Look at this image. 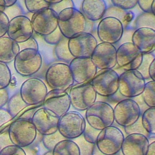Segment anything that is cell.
Returning <instances> with one entry per match:
<instances>
[{"label":"cell","instance_id":"1","mask_svg":"<svg viewBox=\"0 0 155 155\" xmlns=\"http://www.w3.org/2000/svg\"><path fill=\"white\" fill-rule=\"evenodd\" d=\"M87 19L81 12L73 8H67L58 14V28L66 38L85 32Z\"/></svg>","mask_w":155,"mask_h":155},{"label":"cell","instance_id":"2","mask_svg":"<svg viewBox=\"0 0 155 155\" xmlns=\"http://www.w3.org/2000/svg\"><path fill=\"white\" fill-rule=\"evenodd\" d=\"M85 111L86 122L95 129L101 131L114 123L113 108L105 102L96 101Z\"/></svg>","mask_w":155,"mask_h":155},{"label":"cell","instance_id":"3","mask_svg":"<svg viewBox=\"0 0 155 155\" xmlns=\"http://www.w3.org/2000/svg\"><path fill=\"white\" fill-rule=\"evenodd\" d=\"M8 133L13 145L21 148L31 145L37 136V131L31 121L20 118L9 125Z\"/></svg>","mask_w":155,"mask_h":155},{"label":"cell","instance_id":"4","mask_svg":"<svg viewBox=\"0 0 155 155\" xmlns=\"http://www.w3.org/2000/svg\"><path fill=\"white\" fill-rule=\"evenodd\" d=\"M45 80L52 90L67 91L74 85V80L69 65L65 63H54L45 72Z\"/></svg>","mask_w":155,"mask_h":155},{"label":"cell","instance_id":"5","mask_svg":"<svg viewBox=\"0 0 155 155\" xmlns=\"http://www.w3.org/2000/svg\"><path fill=\"white\" fill-rule=\"evenodd\" d=\"M13 61L16 71L23 77L35 75L39 71L42 64V58L39 50L32 49L20 50Z\"/></svg>","mask_w":155,"mask_h":155},{"label":"cell","instance_id":"6","mask_svg":"<svg viewBox=\"0 0 155 155\" xmlns=\"http://www.w3.org/2000/svg\"><path fill=\"white\" fill-rule=\"evenodd\" d=\"M124 137L122 131L119 128L112 125L100 131L96 145L105 155H116L121 150Z\"/></svg>","mask_w":155,"mask_h":155},{"label":"cell","instance_id":"7","mask_svg":"<svg viewBox=\"0 0 155 155\" xmlns=\"http://www.w3.org/2000/svg\"><path fill=\"white\" fill-rule=\"evenodd\" d=\"M86 121L76 111H68L59 117L58 131L66 139L73 140L83 134Z\"/></svg>","mask_w":155,"mask_h":155},{"label":"cell","instance_id":"8","mask_svg":"<svg viewBox=\"0 0 155 155\" xmlns=\"http://www.w3.org/2000/svg\"><path fill=\"white\" fill-rule=\"evenodd\" d=\"M145 80L137 70L125 71L119 77L118 92L126 98H132L142 94Z\"/></svg>","mask_w":155,"mask_h":155},{"label":"cell","instance_id":"9","mask_svg":"<svg viewBox=\"0 0 155 155\" xmlns=\"http://www.w3.org/2000/svg\"><path fill=\"white\" fill-rule=\"evenodd\" d=\"M119 77L114 69L100 70L90 83L97 95L110 97L118 92Z\"/></svg>","mask_w":155,"mask_h":155},{"label":"cell","instance_id":"10","mask_svg":"<svg viewBox=\"0 0 155 155\" xmlns=\"http://www.w3.org/2000/svg\"><path fill=\"white\" fill-rule=\"evenodd\" d=\"M48 92L45 83L40 78L31 77L22 84L19 93L25 103L28 106L42 104Z\"/></svg>","mask_w":155,"mask_h":155},{"label":"cell","instance_id":"11","mask_svg":"<svg viewBox=\"0 0 155 155\" xmlns=\"http://www.w3.org/2000/svg\"><path fill=\"white\" fill-rule=\"evenodd\" d=\"M113 112L114 121L124 128L133 125L142 115L139 106L133 98L119 101L113 108Z\"/></svg>","mask_w":155,"mask_h":155},{"label":"cell","instance_id":"12","mask_svg":"<svg viewBox=\"0 0 155 155\" xmlns=\"http://www.w3.org/2000/svg\"><path fill=\"white\" fill-rule=\"evenodd\" d=\"M71 106L76 110L86 111L96 100L97 94L90 83L73 85L68 93Z\"/></svg>","mask_w":155,"mask_h":155},{"label":"cell","instance_id":"13","mask_svg":"<svg viewBox=\"0 0 155 155\" xmlns=\"http://www.w3.org/2000/svg\"><path fill=\"white\" fill-rule=\"evenodd\" d=\"M97 44L91 33L83 32L69 38L68 46L74 58H91Z\"/></svg>","mask_w":155,"mask_h":155},{"label":"cell","instance_id":"14","mask_svg":"<svg viewBox=\"0 0 155 155\" xmlns=\"http://www.w3.org/2000/svg\"><path fill=\"white\" fill-rule=\"evenodd\" d=\"M30 21L33 32L42 36L50 35L58 27V15L51 8L33 13Z\"/></svg>","mask_w":155,"mask_h":155},{"label":"cell","instance_id":"15","mask_svg":"<svg viewBox=\"0 0 155 155\" xmlns=\"http://www.w3.org/2000/svg\"><path fill=\"white\" fill-rule=\"evenodd\" d=\"M143 54L131 42L122 44L116 50V64L125 71L137 70L141 64Z\"/></svg>","mask_w":155,"mask_h":155},{"label":"cell","instance_id":"16","mask_svg":"<svg viewBox=\"0 0 155 155\" xmlns=\"http://www.w3.org/2000/svg\"><path fill=\"white\" fill-rule=\"evenodd\" d=\"M124 27L116 18L105 17L101 19L97 27V35L102 43L114 44L122 37Z\"/></svg>","mask_w":155,"mask_h":155},{"label":"cell","instance_id":"17","mask_svg":"<svg viewBox=\"0 0 155 155\" xmlns=\"http://www.w3.org/2000/svg\"><path fill=\"white\" fill-rule=\"evenodd\" d=\"M68 65L76 84L90 83L97 72L91 58H74Z\"/></svg>","mask_w":155,"mask_h":155},{"label":"cell","instance_id":"18","mask_svg":"<svg viewBox=\"0 0 155 155\" xmlns=\"http://www.w3.org/2000/svg\"><path fill=\"white\" fill-rule=\"evenodd\" d=\"M33 33L31 21L26 16H18L10 20L7 34L9 38L18 44L28 40L32 37Z\"/></svg>","mask_w":155,"mask_h":155},{"label":"cell","instance_id":"19","mask_svg":"<svg viewBox=\"0 0 155 155\" xmlns=\"http://www.w3.org/2000/svg\"><path fill=\"white\" fill-rule=\"evenodd\" d=\"M59 117L43 107L38 108L35 112L31 122L37 132L42 136L56 133L58 128Z\"/></svg>","mask_w":155,"mask_h":155},{"label":"cell","instance_id":"20","mask_svg":"<svg viewBox=\"0 0 155 155\" xmlns=\"http://www.w3.org/2000/svg\"><path fill=\"white\" fill-rule=\"evenodd\" d=\"M71 106L68 93L65 91L51 90L48 91L42 103V107L61 117L67 113Z\"/></svg>","mask_w":155,"mask_h":155},{"label":"cell","instance_id":"21","mask_svg":"<svg viewBox=\"0 0 155 155\" xmlns=\"http://www.w3.org/2000/svg\"><path fill=\"white\" fill-rule=\"evenodd\" d=\"M116 48L111 44H97L91 59L97 69H113L116 66Z\"/></svg>","mask_w":155,"mask_h":155},{"label":"cell","instance_id":"22","mask_svg":"<svg viewBox=\"0 0 155 155\" xmlns=\"http://www.w3.org/2000/svg\"><path fill=\"white\" fill-rule=\"evenodd\" d=\"M131 43L143 55L153 53L155 50V30L139 28L133 32Z\"/></svg>","mask_w":155,"mask_h":155},{"label":"cell","instance_id":"23","mask_svg":"<svg viewBox=\"0 0 155 155\" xmlns=\"http://www.w3.org/2000/svg\"><path fill=\"white\" fill-rule=\"evenodd\" d=\"M149 144L148 138L142 134H128L124 137L120 151L123 155H146Z\"/></svg>","mask_w":155,"mask_h":155},{"label":"cell","instance_id":"24","mask_svg":"<svg viewBox=\"0 0 155 155\" xmlns=\"http://www.w3.org/2000/svg\"><path fill=\"white\" fill-rule=\"evenodd\" d=\"M107 9L104 0H84L81 4L82 13L87 20L92 22L102 19Z\"/></svg>","mask_w":155,"mask_h":155},{"label":"cell","instance_id":"25","mask_svg":"<svg viewBox=\"0 0 155 155\" xmlns=\"http://www.w3.org/2000/svg\"><path fill=\"white\" fill-rule=\"evenodd\" d=\"M19 51L17 43L8 36L0 38V62L7 64L13 61Z\"/></svg>","mask_w":155,"mask_h":155},{"label":"cell","instance_id":"26","mask_svg":"<svg viewBox=\"0 0 155 155\" xmlns=\"http://www.w3.org/2000/svg\"><path fill=\"white\" fill-rule=\"evenodd\" d=\"M105 17H113L118 19L122 24L124 29H126L134 18L133 12L128 10H125L113 5L107 7L104 16Z\"/></svg>","mask_w":155,"mask_h":155},{"label":"cell","instance_id":"27","mask_svg":"<svg viewBox=\"0 0 155 155\" xmlns=\"http://www.w3.org/2000/svg\"><path fill=\"white\" fill-rule=\"evenodd\" d=\"M51 151L52 155H80L79 149L76 143L68 139L59 142Z\"/></svg>","mask_w":155,"mask_h":155},{"label":"cell","instance_id":"28","mask_svg":"<svg viewBox=\"0 0 155 155\" xmlns=\"http://www.w3.org/2000/svg\"><path fill=\"white\" fill-rule=\"evenodd\" d=\"M7 105V110L12 118L16 117L22 110L28 106L22 99L19 91L16 92L9 98Z\"/></svg>","mask_w":155,"mask_h":155},{"label":"cell","instance_id":"29","mask_svg":"<svg viewBox=\"0 0 155 155\" xmlns=\"http://www.w3.org/2000/svg\"><path fill=\"white\" fill-rule=\"evenodd\" d=\"M141 123L145 131L150 135L155 134V108H148L141 116Z\"/></svg>","mask_w":155,"mask_h":155},{"label":"cell","instance_id":"30","mask_svg":"<svg viewBox=\"0 0 155 155\" xmlns=\"http://www.w3.org/2000/svg\"><path fill=\"white\" fill-rule=\"evenodd\" d=\"M68 39L64 37L61 41L55 46L54 53L58 60L70 63L74 57L70 52L68 46Z\"/></svg>","mask_w":155,"mask_h":155},{"label":"cell","instance_id":"31","mask_svg":"<svg viewBox=\"0 0 155 155\" xmlns=\"http://www.w3.org/2000/svg\"><path fill=\"white\" fill-rule=\"evenodd\" d=\"M133 27L136 30L139 28H150L154 30L155 16L152 13H143L139 15L133 23Z\"/></svg>","mask_w":155,"mask_h":155},{"label":"cell","instance_id":"32","mask_svg":"<svg viewBox=\"0 0 155 155\" xmlns=\"http://www.w3.org/2000/svg\"><path fill=\"white\" fill-rule=\"evenodd\" d=\"M140 95L148 108H155V81L150 80L146 83Z\"/></svg>","mask_w":155,"mask_h":155},{"label":"cell","instance_id":"33","mask_svg":"<svg viewBox=\"0 0 155 155\" xmlns=\"http://www.w3.org/2000/svg\"><path fill=\"white\" fill-rule=\"evenodd\" d=\"M65 139H66L64 138L58 131H57L54 133L42 136L41 140L43 145L48 151H52L57 143Z\"/></svg>","mask_w":155,"mask_h":155},{"label":"cell","instance_id":"34","mask_svg":"<svg viewBox=\"0 0 155 155\" xmlns=\"http://www.w3.org/2000/svg\"><path fill=\"white\" fill-rule=\"evenodd\" d=\"M24 4L27 10L33 13L50 7V4L46 0H25Z\"/></svg>","mask_w":155,"mask_h":155},{"label":"cell","instance_id":"35","mask_svg":"<svg viewBox=\"0 0 155 155\" xmlns=\"http://www.w3.org/2000/svg\"><path fill=\"white\" fill-rule=\"evenodd\" d=\"M12 79V74L7 64L0 62V89L7 88Z\"/></svg>","mask_w":155,"mask_h":155},{"label":"cell","instance_id":"36","mask_svg":"<svg viewBox=\"0 0 155 155\" xmlns=\"http://www.w3.org/2000/svg\"><path fill=\"white\" fill-rule=\"evenodd\" d=\"M155 59L154 55L153 53H148V54H144L143 55L142 61L141 64L138 67L137 71L142 75L145 80H147L150 78L148 75V69L150 67V64Z\"/></svg>","mask_w":155,"mask_h":155},{"label":"cell","instance_id":"37","mask_svg":"<svg viewBox=\"0 0 155 155\" xmlns=\"http://www.w3.org/2000/svg\"><path fill=\"white\" fill-rule=\"evenodd\" d=\"M72 140L78 145L79 149L80 155H92L95 144L87 142L84 139L82 135L74 139H73Z\"/></svg>","mask_w":155,"mask_h":155},{"label":"cell","instance_id":"38","mask_svg":"<svg viewBox=\"0 0 155 155\" xmlns=\"http://www.w3.org/2000/svg\"><path fill=\"white\" fill-rule=\"evenodd\" d=\"M124 130L127 135L131 134H140L145 136L147 138H149L150 136H151V135L149 134L142 126L141 123L140 117L133 125L128 127L124 128Z\"/></svg>","mask_w":155,"mask_h":155},{"label":"cell","instance_id":"39","mask_svg":"<svg viewBox=\"0 0 155 155\" xmlns=\"http://www.w3.org/2000/svg\"><path fill=\"white\" fill-rule=\"evenodd\" d=\"M101 131L95 129L90 126L87 122L85 125V128L83 133L84 139L88 142L96 144L97 137Z\"/></svg>","mask_w":155,"mask_h":155},{"label":"cell","instance_id":"40","mask_svg":"<svg viewBox=\"0 0 155 155\" xmlns=\"http://www.w3.org/2000/svg\"><path fill=\"white\" fill-rule=\"evenodd\" d=\"M112 5L119 9L128 10L137 5V0H111Z\"/></svg>","mask_w":155,"mask_h":155},{"label":"cell","instance_id":"41","mask_svg":"<svg viewBox=\"0 0 155 155\" xmlns=\"http://www.w3.org/2000/svg\"><path fill=\"white\" fill-rule=\"evenodd\" d=\"M64 37V36L61 33L58 27L54 32H53L50 35L43 36L44 41L47 44H51V45H55V46L56 44H58Z\"/></svg>","mask_w":155,"mask_h":155},{"label":"cell","instance_id":"42","mask_svg":"<svg viewBox=\"0 0 155 155\" xmlns=\"http://www.w3.org/2000/svg\"><path fill=\"white\" fill-rule=\"evenodd\" d=\"M0 155H26V153L22 148L12 145L3 148Z\"/></svg>","mask_w":155,"mask_h":155},{"label":"cell","instance_id":"43","mask_svg":"<svg viewBox=\"0 0 155 155\" xmlns=\"http://www.w3.org/2000/svg\"><path fill=\"white\" fill-rule=\"evenodd\" d=\"M74 7V4L73 1L71 0H64L61 1L59 3L54 5H51L50 8L53 9L58 15L62 10L67 8H73Z\"/></svg>","mask_w":155,"mask_h":155},{"label":"cell","instance_id":"44","mask_svg":"<svg viewBox=\"0 0 155 155\" xmlns=\"http://www.w3.org/2000/svg\"><path fill=\"white\" fill-rule=\"evenodd\" d=\"M9 21L10 19L6 14L2 11H0V38L4 36L7 33Z\"/></svg>","mask_w":155,"mask_h":155},{"label":"cell","instance_id":"45","mask_svg":"<svg viewBox=\"0 0 155 155\" xmlns=\"http://www.w3.org/2000/svg\"><path fill=\"white\" fill-rule=\"evenodd\" d=\"M20 50L25 49H32L36 50H39V46L36 40L33 38L31 37L26 41L18 44Z\"/></svg>","mask_w":155,"mask_h":155},{"label":"cell","instance_id":"46","mask_svg":"<svg viewBox=\"0 0 155 155\" xmlns=\"http://www.w3.org/2000/svg\"><path fill=\"white\" fill-rule=\"evenodd\" d=\"M12 145H13V143L10 139L8 133V129L1 132L0 133V151L5 147Z\"/></svg>","mask_w":155,"mask_h":155},{"label":"cell","instance_id":"47","mask_svg":"<svg viewBox=\"0 0 155 155\" xmlns=\"http://www.w3.org/2000/svg\"><path fill=\"white\" fill-rule=\"evenodd\" d=\"M153 0H137V5L144 13H151V7Z\"/></svg>","mask_w":155,"mask_h":155},{"label":"cell","instance_id":"48","mask_svg":"<svg viewBox=\"0 0 155 155\" xmlns=\"http://www.w3.org/2000/svg\"><path fill=\"white\" fill-rule=\"evenodd\" d=\"M12 119V117L7 109L3 108H0V126L9 122Z\"/></svg>","mask_w":155,"mask_h":155},{"label":"cell","instance_id":"49","mask_svg":"<svg viewBox=\"0 0 155 155\" xmlns=\"http://www.w3.org/2000/svg\"><path fill=\"white\" fill-rule=\"evenodd\" d=\"M9 99L8 91L7 88L0 89V108L5 106Z\"/></svg>","mask_w":155,"mask_h":155},{"label":"cell","instance_id":"50","mask_svg":"<svg viewBox=\"0 0 155 155\" xmlns=\"http://www.w3.org/2000/svg\"><path fill=\"white\" fill-rule=\"evenodd\" d=\"M41 105H42V104H41ZM38 105H37L36 106H35V107H34L33 108H31V109L27 110L19 118L20 119H24L28 120H31V118H32V117H33V114L35 113V112L38 109Z\"/></svg>","mask_w":155,"mask_h":155},{"label":"cell","instance_id":"51","mask_svg":"<svg viewBox=\"0 0 155 155\" xmlns=\"http://www.w3.org/2000/svg\"><path fill=\"white\" fill-rule=\"evenodd\" d=\"M17 2L16 0H0V7L8 8L10 7Z\"/></svg>","mask_w":155,"mask_h":155},{"label":"cell","instance_id":"52","mask_svg":"<svg viewBox=\"0 0 155 155\" xmlns=\"http://www.w3.org/2000/svg\"><path fill=\"white\" fill-rule=\"evenodd\" d=\"M148 75L150 78L153 81H155V59L153 60L151 63L148 69Z\"/></svg>","mask_w":155,"mask_h":155},{"label":"cell","instance_id":"53","mask_svg":"<svg viewBox=\"0 0 155 155\" xmlns=\"http://www.w3.org/2000/svg\"><path fill=\"white\" fill-rule=\"evenodd\" d=\"M146 155H155V141L149 144Z\"/></svg>","mask_w":155,"mask_h":155},{"label":"cell","instance_id":"54","mask_svg":"<svg viewBox=\"0 0 155 155\" xmlns=\"http://www.w3.org/2000/svg\"><path fill=\"white\" fill-rule=\"evenodd\" d=\"M92 155H105L103 153H102L99 150L98 148H97L96 144L94 146V148H93V153H92Z\"/></svg>","mask_w":155,"mask_h":155},{"label":"cell","instance_id":"55","mask_svg":"<svg viewBox=\"0 0 155 155\" xmlns=\"http://www.w3.org/2000/svg\"><path fill=\"white\" fill-rule=\"evenodd\" d=\"M62 0H54V1H51V0H48L47 1L50 4V5H54V4H56L58 3H59Z\"/></svg>","mask_w":155,"mask_h":155},{"label":"cell","instance_id":"56","mask_svg":"<svg viewBox=\"0 0 155 155\" xmlns=\"http://www.w3.org/2000/svg\"><path fill=\"white\" fill-rule=\"evenodd\" d=\"M151 12L153 15L155 14V0L153 1L151 7Z\"/></svg>","mask_w":155,"mask_h":155},{"label":"cell","instance_id":"57","mask_svg":"<svg viewBox=\"0 0 155 155\" xmlns=\"http://www.w3.org/2000/svg\"><path fill=\"white\" fill-rule=\"evenodd\" d=\"M43 155H52V151H48L45 153H44Z\"/></svg>","mask_w":155,"mask_h":155},{"label":"cell","instance_id":"58","mask_svg":"<svg viewBox=\"0 0 155 155\" xmlns=\"http://www.w3.org/2000/svg\"><path fill=\"white\" fill-rule=\"evenodd\" d=\"M116 155H123V154H122V152L120 151H119V152H118V153H117Z\"/></svg>","mask_w":155,"mask_h":155}]
</instances>
